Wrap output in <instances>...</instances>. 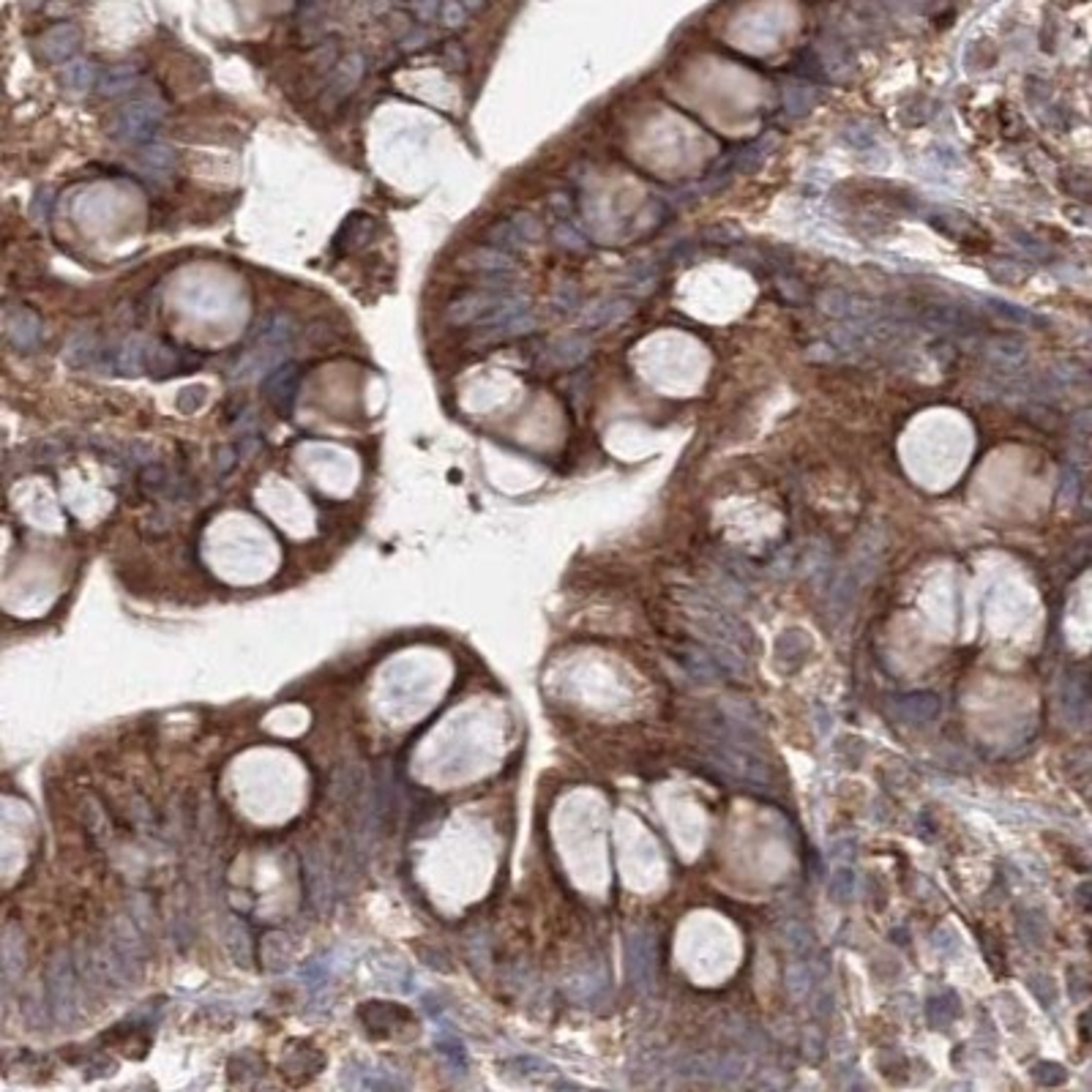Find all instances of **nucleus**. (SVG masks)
Returning <instances> with one entry per match:
<instances>
[{
	"label": "nucleus",
	"instance_id": "nucleus-37",
	"mask_svg": "<svg viewBox=\"0 0 1092 1092\" xmlns=\"http://www.w3.org/2000/svg\"><path fill=\"white\" fill-rule=\"evenodd\" d=\"M205 405V388L202 385H189L178 393V410L181 413H197Z\"/></svg>",
	"mask_w": 1092,
	"mask_h": 1092
},
{
	"label": "nucleus",
	"instance_id": "nucleus-20",
	"mask_svg": "<svg viewBox=\"0 0 1092 1092\" xmlns=\"http://www.w3.org/2000/svg\"><path fill=\"white\" fill-rule=\"evenodd\" d=\"M587 353H590V341L585 336H565L549 347V361L554 366H577L587 358Z\"/></svg>",
	"mask_w": 1092,
	"mask_h": 1092
},
{
	"label": "nucleus",
	"instance_id": "nucleus-19",
	"mask_svg": "<svg viewBox=\"0 0 1092 1092\" xmlns=\"http://www.w3.org/2000/svg\"><path fill=\"white\" fill-rule=\"evenodd\" d=\"M986 356L999 369H1016V366H1022V361L1027 356V344L1022 339H1016V336H997V339L989 341Z\"/></svg>",
	"mask_w": 1092,
	"mask_h": 1092
},
{
	"label": "nucleus",
	"instance_id": "nucleus-1",
	"mask_svg": "<svg viewBox=\"0 0 1092 1092\" xmlns=\"http://www.w3.org/2000/svg\"><path fill=\"white\" fill-rule=\"evenodd\" d=\"M708 749H710L713 762L724 773H729L732 778L746 781V784H757V786H768V762L759 754L757 743H749L740 727L721 724L710 735Z\"/></svg>",
	"mask_w": 1092,
	"mask_h": 1092
},
{
	"label": "nucleus",
	"instance_id": "nucleus-26",
	"mask_svg": "<svg viewBox=\"0 0 1092 1092\" xmlns=\"http://www.w3.org/2000/svg\"><path fill=\"white\" fill-rule=\"evenodd\" d=\"M434 1046H437V1052H440L443 1057H446V1063L451 1065V1071H456V1073H464L467 1071V1052H464V1043L448 1030V1027H443V1035L434 1040Z\"/></svg>",
	"mask_w": 1092,
	"mask_h": 1092
},
{
	"label": "nucleus",
	"instance_id": "nucleus-40",
	"mask_svg": "<svg viewBox=\"0 0 1092 1092\" xmlns=\"http://www.w3.org/2000/svg\"><path fill=\"white\" fill-rule=\"evenodd\" d=\"M440 6L443 4H437V0H431V4H410V6H405L413 17H418L421 22H434L437 17H440Z\"/></svg>",
	"mask_w": 1092,
	"mask_h": 1092
},
{
	"label": "nucleus",
	"instance_id": "nucleus-17",
	"mask_svg": "<svg viewBox=\"0 0 1092 1092\" xmlns=\"http://www.w3.org/2000/svg\"><path fill=\"white\" fill-rule=\"evenodd\" d=\"M102 344L94 333H77L69 344H66V353L63 361L71 369H87V366H102Z\"/></svg>",
	"mask_w": 1092,
	"mask_h": 1092
},
{
	"label": "nucleus",
	"instance_id": "nucleus-33",
	"mask_svg": "<svg viewBox=\"0 0 1092 1092\" xmlns=\"http://www.w3.org/2000/svg\"><path fill=\"white\" fill-rule=\"evenodd\" d=\"M431 41V30L423 25H410L402 36H399V50L402 53H418L423 50L426 44Z\"/></svg>",
	"mask_w": 1092,
	"mask_h": 1092
},
{
	"label": "nucleus",
	"instance_id": "nucleus-3",
	"mask_svg": "<svg viewBox=\"0 0 1092 1092\" xmlns=\"http://www.w3.org/2000/svg\"><path fill=\"white\" fill-rule=\"evenodd\" d=\"M164 123V107L159 102H131L110 123V137L120 145H151Z\"/></svg>",
	"mask_w": 1092,
	"mask_h": 1092
},
{
	"label": "nucleus",
	"instance_id": "nucleus-14",
	"mask_svg": "<svg viewBox=\"0 0 1092 1092\" xmlns=\"http://www.w3.org/2000/svg\"><path fill=\"white\" fill-rule=\"evenodd\" d=\"M634 312V306L628 298H606V300H595L585 309V325L590 328H609V325H618L623 323L628 315Z\"/></svg>",
	"mask_w": 1092,
	"mask_h": 1092
},
{
	"label": "nucleus",
	"instance_id": "nucleus-18",
	"mask_svg": "<svg viewBox=\"0 0 1092 1092\" xmlns=\"http://www.w3.org/2000/svg\"><path fill=\"white\" fill-rule=\"evenodd\" d=\"M921 323L932 331H970L975 325V320L965 312V309H956V306H926V312L921 315Z\"/></svg>",
	"mask_w": 1092,
	"mask_h": 1092
},
{
	"label": "nucleus",
	"instance_id": "nucleus-24",
	"mask_svg": "<svg viewBox=\"0 0 1092 1092\" xmlns=\"http://www.w3.org/2000/svg\"><path fill=\"white\" fill-rule=\"evenodd\" d=\"M983 303H986L983 309H986L989 315H994L997 320L1008 323V325H1030V323H1035V315H1032L1030 309H1024V306H1016V303H1011V300H1002V298L986 295Z\"/></svg>",
	"mask_w": 1092,
	"mask_h": 1092
},
{
	"label": "nucleus",
	"instance_id": "nucleus-23",
	"mask_svg": "<svg viewBox=\"0 0 1092 1092\" xmlns=\"http://www.w3.org/2000/svg\"><path fill=\"white\" fill-rule=\"evenodd\" d=\"M137 161H140V167H143L145 172L167 175V172L175 169V151H172L169 145H164V143H151V145L140 148Z\"/></svg>",
	"mask_w": 1092,
	"mask_h": 1092
},
{
	"label": "nucleus",
	"instance_id": "nucleus-9",
	"mask_svg": "<svg viewBox=\"0 0 1092 1092\" xmlns=\"http://www.w3.org/2000/svg\"><path fill=\"white\" fill-rule=\"evenodd\" d=\"M822 312L836 317V320H847V323H868V320H877L880 309L874 306L871 300L852 295L847 290H827L822 292Z\"/></svg>",
	"mask_w": 1092,
	"mask_h": 1092
},
{
	"label": "nucleus",
	"instance_id": "nucleus-32",
	"mask_svg": "<svg viewBox=\"0 0 1092 1092\" xmlns=\"http://www.w3.org/2000/svg\"><path fill=\"white\" fill-rule=\"evenodd\" d=\"M303 986L309 989L312 994H317L323 986H328V981H331V967H325V961H320V958H315V961H309V965H306V970H303Z\"/></svg>",
	"mask_w": 1092,
	"mask_h": 1092
},
{
	"label": "nucleus",
	"instance_id": "nucleus-12",
	"mask_svg": "<svg viewBox=\"0 0 1092 1092\" xmlns=\"http://www.w3.org/2000/svg\"><path fill=\"white\" fill-rule=\"evenodd\" d=\"M303 891L309 893V901L315 909H328L331 904V877H328V866L323 863V858L317 852L303 855Z\"/></svg>",
	"mask_w": 1092,
	"mask_h": 1092
},
{
	"label": "nucleus",
	"instance_id": "nucleus-10",
	"mask_svg": "<svg viewBox=\"0 0 1092 1092\" xmlns=\"http://www.w3.org/2000/svg\"><path fill=\"white\" fill-rule=\"evenodd\" d=\"M891 713L912 727H926L932 724L940 713H942V702L940 696L932 691H917V694H904L896 696L891 702Z\"/></svg>",
	"mask_w": 1092,
	"mask_h": 1092
},
{
	"label": "nucleus",
	"instance_id": "nucleus-22",
	"mask_svg": "<svg viewBox=\"0 0 1092 1092\" xmlns=\"http://www.w3.org/2000/svg\"><path fill=\"white\" fill-rule=\"evenodd\" d=\"M99 77H102V74H99L96 63H91V61L74 58L71 63L63 66V85L71 87V91H77V94L96 87V85H99Z\"/></svg>",
	"mask_w": 1092,
	"mask_h": 1092
},
{
	"label": "nucleus",
	"instance_id": "nucleus-39",
	"mask_svg": "<svg viewBox=\"0 0 1092 1092\" xmlns=\"http://www.w3.org/2000/svg\"><path fill=\"white\" fill-rule=\"evenodd\" d=\"M443 63H446L448 69H462V66H467V53L462 50V44H456V41H446V44H443Z\"/></svg>",
	"mask_w": 1092,
	"mask_h": 1092
},
{
	"label": "nucleus",
	"instance_id": "nucleus-16",
	"mask_svg": "<svg viewBox=\"0 0 1092 1092\" xmlns=\"http://www.w3.org/2000/svg\"><path fill=\"white\" fill-rule=\"evenodd\" d=\"M137 79H140V66L137 63H115L99 77L96 91L102 96H107V99H115V96L128 94L131 87L137 85Z\"/></svg>",
	"mask_w": 1092,
	"mask_h": 1092
},
{
	"label": "nucleus",
	"instance_id": "nucleus-43",
	"mask_svg": "<svg viewBox=\"0 0 1092 1092\" xmlns=\"http://www.w3.org/2000/svg\"><path fill=\"white\" fill-rule=\"evenodd\" d=\"M557 241L562 243V246H571V249H579L582 246V235L579 233H574V230H568L565 225L562 227H557Z\"/></svg>",
	"mask_w": 1092,
	"mask_h": 1092
},
{
	"label": "nucleus",
	"instance_id": "nucleus-25",
	"mask_svg": "<svg viewBox=\"0 0 1092 1092\" xmlns=\"http://www.w3.org/2000/svg\"><path fill=\"white\" fill-rule=\"evenodd\" d=\"M361 1019L369 1030H380V1024L388 1027H397V1019H407L405 1008H397V1005H385V1002H366L361 1008Z\"/></svg>",
	"mask_w": 1092,
	"mask_h": 1092
},
{
	"label": "nucleus",
	"instance_id": "nucleus-6",
	"mask_svg": "<svg viewBox=\"0 0 1092 1092\" xmlns=\"http://www.w3.org/2000/svg\"><path fill=\"white\" fill-rule=\"evenodd\" d=\"M298 388H300V369L298 364H282L274 372H268L262 377V393H266L268 405L279 413V415H292L295 399H298Z\"/></svg>",
	"mask_w": 1092,
	"mask_h": 1092
},
{
	"label": "nucleus",
	"instance_id": "nucleus-15",
	"mask_svg": "<svg viewBox=\"0 0 1092 1092\" xmlns=\"http://www.w3.org/2000/svg\"><path fill=\"white\" fill-rule=\"evenodd\" d=\"M462 266L464 268H472V271H484V274H508V271H513L516 268V259H513V254H508V251H503V249H495V246H478V249H472L464 259H462Z\"/></svg>",
	"mask_w": 1092,
	"mask_h": 1092
},
{
	"label": "nucleus",
	"instance_id": "nucleus-7",
	"mask_svg": "<svg viewBox=\"0 0 1092 1092\" xmlns=\"http://www.w3.org/2000/svg\"><path fill=\"white\" fill-rule=\"evenodd\" d=\"M4 333L14 349H20V353H33L44 339V323L36 312L25 309V306H9L4 315Z\"/></svg>",
	"mask_w": 1092,
	"mask_h": 1092
},
{
	"label": "nucleus",
	"instance_id": "nucleus-2",
	"mask_svg": "<svg viewBox=\"0 0 1092 1092\" xmlns=\"http://www.w3.org/2000/svg\"><path fill=\"white\" fill-rule=\"evenodd\" d=\"M44 991H47L50 1016L58 1024H71L82 1014V991H79V973L69 953H58L44 978Z\"/></svg>",
	"mask_w": 1092,
	"mask_h": 1092
},
{
	"label": "nucleus",
	"instance_id": "nucleus-11",
	"mask_svg": "<svg viewBox=\"0 0 1092 1092\" xmlns=\"http://www.w3.org/2000/svg\"><path fill=\"white\" fill-rule=\"evenodd\" d=\"M82 44V33L74 22H58L41 36V53L50 63H71Z\"/></svg>",
	"mask_w": 1092,
	"mask_h": 1092
},
{
	"label": "nucleus",
	"instance_id": "nucleus-34",
	"mask_svg": "<svg viewBox=\"0 0 1092 1092\" xmlns=\"http://www.w3.org/2000/svg\"><path fill=\"white\" fill-rule=\"evenodd\" d=\"M830 893H833L836 901H847L855 893V871L839 868L833 877H830Z\"/></svg>",
	"mask_w": 1092,
	"mask_h": 1092
},
{
	"label": "nucleus",
	"instance_id": "nucleus-8",
	"mask_svg": "<svg viewBox=\"0 0 1092 1092\" xmlns=\"http://www.w3.org/2000/svg\"><path fill=\"white\" fill-rule=\"evenodd\" d=\"M202 364V356L194 349H184L175 344H148V372L156 377H172V374H186Z\"/></svg>",
	"mask_w": 1092,
	"mask_h": 1092
},
{
	"label": "nucleus",
	"instance_id": "nucleus-29",
	"mask_svg": "<svg viewBox=\"0 0 1092 1092\" xmlns=\"http://www.w3.org/2000/svg\"><path fill=\"white\" fill-rule=\"evenodd\" d=\"M814 102H817V94H814V87L806 85V82H795L790 87H784V104L792 115H801V112L811 110Z\"/></svg>",
	"mask_w": 1092,
	"mask_h": 1092
},
{
	"label": "nucleus",
	"instance_id": "nucleus-13",
	"mask_svg": "<svg viewBox=\"0 0 1092 1092\" xmlns=\"http://www.w3.org/2000/svg\"><path fill=\"white\" fill-rule=\"evenodd\" d=\"M110 366H112L118 374H126V377L143 374V372L148 369V344H145L140 336L123 339L120 344L112 347V361H110Z\"/></svg>",
	"mask_w": 1092,
	"mask_h": 1092
},
{
	"label": "nucleus",
	"instance_id": "nucleus-30",
	"mask_svg": "<svg viewBox=\"0 0 1092 1092\" xmlns=\"http://www.w3.org/2000/svg\"><path fill=\"white\" fill-rule=\"evenodd\" d=\"M487 241H489V246L503 249V251H508V254L524 243V238L519 235V230L513 227V222H503V218H500L497 225H492V227L487 230Z\"/></svg>",
	"mask_w": 1092,
	"mask_h": 1092
},
{
	"label": "nucleus",
	"instance_id": "nucleus-42",
	"mask_svg": "<svg viewBox=\"0 0 1092 1092\" xmlns=\"http://www.w3.org/2000/svg\"><path fill=\"white\" fill-rule=\"evenodd\" d=\"M847 140H850V145H855L858 151H868V148H874V135H871V131H858V128H850V131H847Z\"/></svg>",
	"mask_w": 1092,
	"mask_h": 1092
},
{
	"label": "nucleus",
	"instance_id": "nucleus-35",
	"mask_svg": "<svg viewBox=\"0 0 1092 1092\" xmlns=\"http://www.w3.org/2000/svg\"><path fill=\"white\" fill-rule=\"evenodd\" d=\"M953 999V994L948 991V994H942L940 999H932L929 1002V1014H934V1011H940V1016H934L932 1019V1024H937V1027H948L956 1016H958V1002H953L950 1008H945V1005Z\"/></svg>",
	"mask_w": 1092,
	"mask_h": 1092
},
{
	"label": "nucleus",
	"instance_id": "nucleus-4",
	"mask_svg": "<svg viewBox=\"0 0 1092 1092\" xmlns=\"http://www.w3.org/2000/svg\"><path fill=\"white\" fill-rule=\"evenodd\" d=\"M688 615L696 620L699 628H702V631L713 639V645L729 647V650H735V653H743V650L749 647V634H746V628H743V626L729 615V612H724L718 603H713L710 598H705V595L694 598L691 606H688Z\"/></svg>",
	"mask_w": 1092,
	"mask_h": 1092
},
{
	"label": "nucleus",
	"instance_id": "nucleus-38",
	"mask_svg": "<svg viewBox=\"0 0 1092 1092\" xmlns=\"http://www.w3.org/2000/svg\"><path fill=\"white\" fill-rule=\"evenodd\" d=\"M511 222H513V227L519 230V235L524 238V243H528V241H536V238L541 235L538 222H536L533 216H528V213H516V216L511 218Z\"/></svg>",
	"mask_w": 1092,
	"mask_h": 1092
},
{
	"label": "nucleus",
	"instance_id": "nucleus-31",
	"mask_svg": "<svg viewBox=\"0 0 1092 1092\" xmlns=\"http://www.w3.org/2000/svg\"><path fill=\"white\" fill-rule=\"evenodd\" d=\"M53 205H55V192H53L50 186L38 189V192H36V197H33V202H30V216H33V222H38V225H47V222H50V216H53Z\"/></svg>",
	"mask_w": 1092,
	"mask_h": 1092
},
{
	"label": "nucleus",
	"instance_id": "nucleus-27",
	"mask_svg": "<svg viewBox=\"0 0 1092 1092\" xmlns=\"http://www.w3.org/2000/svg\"><path fill=\"white\" fill-rule=\"evenodd\" d=\"M140 484L148 495H178L175 492V478L169 475V470L164 464H145L140 472Z\"/></svg>",
	"mask_w": 1092,
	"mask_h": 1092
},
{
	"label": "nucleus",
	"instance_id": "nucleus-28",
	"mask_svg": "<svg viewBox=\"0 0 1092 1092\" xmlns=\"http://www.w3.org/2000/svg\"><path fill=\"white\" fill-rule=\"evenodd\" d=\"M353 1087H361V1089H393V1087H405V1081H399L397 1079V1073L393 1071H385V1068H364L361 1071V1079H356V1081H349Z\"/></svg>",
	"mask_w": 1092,
	"mask_h": 1092
},
{
	"label": "nucleus",
	"instance_id": "nucleus-41",
	"mask_svg": "<svg viewBox=\"0 0 1092 1092\" xmlns=\"http://www.w3.org/2000/svg\"><path fill=\"white\" fill-rule=\"evenodd\" d=\"M577 303H579V290H577L574 284H562V287L557 290V295H554V306H557V309H574Z\"/></svg>",
	"mask_w": 1092,
	"mask_h": 1092
},
{
	"label": "nucleus",
	"instance_id": "nucleus-5",
	"mask_svg": "<svg viewBox=\"0 0 1092 1092\" xmlns=\"http://www.w3.org/2000/svg\"><path fill=\"white\" fill-rule=\"evenodd\" d=\"M626 970L631 986L642 994L655 986V945L647 932H631L626 940Z\"/></svg>",
	"mask_w": 1092,
	"mask_h": 1092
},
{
	"label": "nucleus",
	"instance_id": "nucleus-21",
	"mask_svg": "<svg viewBox=\"0 0 1092 1092\" xmlns=\"http://www.w3.org/2000/svg\"><path fill=\"white\" fill-rule=\"evenodd\" d=\"M25 967V945H22V934L20 929L9 926L4 934V978L6 986H12V981L22 973Z\"/></svg>",
	"mask_w": 1092,
	"mask_h": 1092
},
{
	"label": "nucleus",
	"instance_id": "nucleus-36",
	"mask_svg": "<svg viewBox=\"0 0 1092 1092\" xmlns=\"http://www.w3.org/2000/svg\"><path fill=\"white\" fill-rule=\"evenodd\" d=\"M475 6H467V4H443L440 6V20L446 28H462L464 22H467V14L472 12Z\"/></svg>",
	"mask_w": 1092,
	"mask_h": 1092
}]
</instances>
